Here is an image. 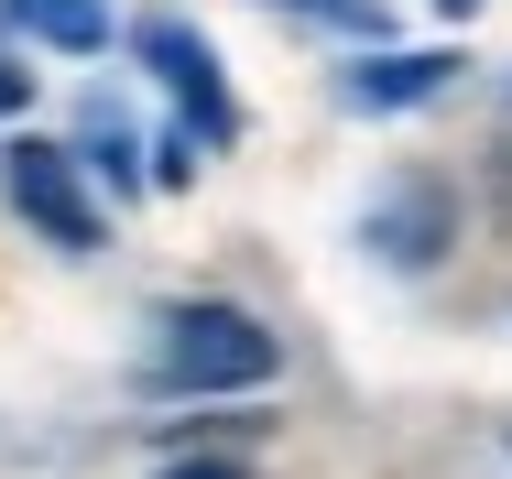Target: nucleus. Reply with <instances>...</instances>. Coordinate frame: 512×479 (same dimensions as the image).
<instances>
[{
  "label": "nucleus",
  "mask_w": 512,
  "mask_h": 479,
  "mask_svg": "<svg viewBox=\"0 0 512 479\" xmlns=\"http://www.w3.org/2000/svg\"><path fill=\"white\" fill-rule=\"evenodd\" d=\"M273 371H284V349L251 305H164V327H153L164 392H262Z\"/></svg>",
  "instance_id": "obj_1"
},
{
  "label": "nucleus",
  "mask_w": 512,
  "mask_h": 479,
  "mask_svg": "<svg viewBox=\"0 0 512 479\" xmlns=\"http://www.w3.org/2000/svg\"><path fill=\"white\" fill-rule=\"evenodd\" d=\"M0 186H11V207H22L55 251H99L109 240V218H99V196L77 186V153H66V142H11Z\"/></svg>",
  "instance_id": "obj_2"
},
{
  "label": "nucleus",
  "mask_w": 512,
  "mask_h": 479,
  "mask_svg": "<svg viewBox=\"0 0 512 479\" xmlns=\"http://www.w3.org/2000/svg\"><path fill=\"white\" fill-rule=\"evenodd\" d=\"M131 55L175 88V109H186V142H240V98H229V77H218V55H207V33H186V22H142L131 33Z\"/></svg>",
  "instance_id": "obj_3"
},
{
  "label": "nucleus",
  "mask_w": 512,
  "mask_h": 479,
  "mask_svg": "<svg viewBox=\"0 0 512 479\" xmlns=\"http://www.w3.org/2000/svg\"><path fill=\"white\" fill-rule=\"evenodd\" d=\"M360 240H371L393 273H425V262L458 240V207H447V186H436V175H404V186H382V196H371Z\"/></svg>",
  "instance_id": "obj_4"
},
{
  "label": "nucleus",
  "mask_w": 512,
  "mask_h": 479,
  "mask_svg": "<svg viewBox=\"0 0 512 479\" xmlns=\"http://www.w3.org/2000/svg\"><path fill=\"white\" fill-rule=\"evenodd\" d=\"M458 77V55H360L338 88H349V109H414V98H436Z\"/></svg>",
  "instance_id": "obj_5"
},
{
  "label": "nucleus",
  "mask_w": 512,
  "mask_h": 479,
  "mask_svg": "<svg viewBox=\"0 0 512 479\" xmlns=\"http://www.w3.org/2000/svg\"><path fill=\"white\" fill-rule=\"evenodd\" d=\"M0 11H11L33 44H55V55H99V44H109V11H99V0H0Z\"/></svg>",
  "instance_id": "obj_6"
},
{
  "label": "nucleus",
  "mask_w": 512,
  "mask_h": 479,
  "mask_svg": "<svg viewBox=\"0 0 512 479\" xmlns=\"http://www.w3.org/2000/svg\"><path fill=\"white\" fill-rule=\"evenodd\" d=\"M88 164H99L109 186H142V164H131V131L109 120V98H99V109H88Z\"/></svg>",
  "instance_id": "obj_7"
},
{
  "label": "nucleus",
  "mask_w": 512,
  "mask_h": 479,
  "mask_svg": "<svg viewBox=\"0 0 512 479\" xmlns=\"http://www.w3.org/2000/svg\"><path fill=\"white\" fill-rule=\"evenodd\" d=\"M22 98H33V66H11V55H0V120H11Z\"/></svg>",
  "instance_id": "obj_8"
},
{
  "label": "nucleus",
  "mask_w": 512,
  "mask_h": 479,
  "mask_svg": "<svg viewBox=\"0 0 512 479\" xmlns=\"http://www.w3.org/2000/svg\"><path fill=\"white\" fill-rule=\"evenodd\" d=\"M164 479H240V469H218V458H186V469H164Z\"/></svg>",
  "instance_id": "obj_9"
},
{
  "label": "nucleus",
  "mask_w": 512,
  "mask_h": 479,
  "mask_svg": "<svg viewBox=\"0 0 512 479\" xmlns=\"http://www.w3.org/2000/svg\"><path fill=\"white\" fill-rule=\"evenodd\" d=\"M295 11H349V0H295Z\"/></svg>",
  "instance_id": "obj_10"
}]
</instances>
